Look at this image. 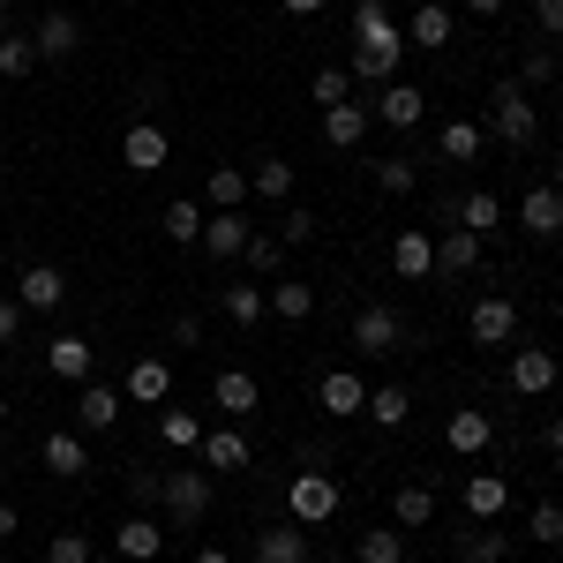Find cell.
Returning a JSON list of instances; mask_svg holds the SVG:
<instances>
[{"instance_id":"obj_27","label":"cell","mask_w":563,"mask_h":563,"mask_svg":"<svg viewBox=\"0 0 563 563\" xmlns=\"http://www.w3.org/2000/svg\"><path fill=\"white\" fill-rule=\"evenodd\" d=\"M406 45H421V53L451 45V8H443V0H421V8L406 15Z\"/></svg>"},{"instance_id":"obj_50","label":"cell","mask_w":563,"mask_h":563,"mask_svg":"<svg viewBox=\"0 0 563 563\" xmlns=\"http://www.w3.org/2000/svg\"><path fill=\"white\" fill-rule=\"evenodd\" d=\"M533 38H563V0H533Z\"/></svg>"},{"instance_id":"obj_28","label":"cell","mask_w":563,"mask_h":563,"mask_svg":"<svg viewBox=\"0 0 563 563\" xmlns=\"http://www.w3.org/2000/svg\"><path fill=\"white\" fill-rule=\"evenodd\" d=\"M113 533H121V563H158V549H166V526L158 519H121Z\"/></svg>"},{"instance_id":"obj_51","label":"cell","mask_w":563,"mask_h":563,"mask_svg":"<svg viewBox=\"0 0 563 563\" xmlns=\"http://www.w3.org/2000/svg\"><path fill=\"white\" fill-rule=\"evenodd\" d=\"M174 346H180V353L203 346V316H174Z\"/></svg>"},{"instance_id":"obj_25","label":"cell","mask_w":563,"mask_h":563,"mask_svg":"<svg viewBox=\"0 0 563 563\" xmlns=\"http://www.w3.org/2000/svg\"><path fill=\"white\" fill-rule=\"evenodd\" d=\"M203 211H249V166H211L203 174Z\"/></svg>"},{"instance_id":"obj_34","label":"cell","mask_w":563,"mask_h":563,"mask_svg":"<svg viewBox=\"0 0 563 563\" xmlns=\"http://www.w3.org/2000/svg\"><path fill=\"white\" fill-rule=\"evenodd\" d=\"M38 68V45H31V31H0V84H23Z\"/></svg>"},{"instance_id":"obj_46","label":"cell","mask_w":563,"mask_h":563,"mask_svg":"<svg viewBox=\"0 0 563 563\" xmlns=\"http://www.w3.org/2000/svg\"><path fill=\"white\" fill-rule=\"evenodd\" d=\"M549 76H556V53H549V45L533 38V53H526V60H519V84H526V90H541V84H549Z\"/></svg>"},{"instance_id":"obj_18","label":"cell","mask_w":563,"mask_h":563,"mask_svg":"<svg viewBox=\"0 0 563 563\" xmlns=\"http://www.w3.org/2000/svg\"><path fill=\"white\" fill-rule=\"evenodd\" d=\"M316 406H323V413H339V421H353V413L368 406V384H361L353 368H323V384H316Z\"/></svg>"},{"instance_id":"obj_60","label":"cell","mask_w":563,"mask_h":563,"mask_svg":"<svg viewBox=\"0 0 563 563\" xmlns=\"http://www.w3.org/2000/svg\"><path fill=\"white\" fill-rule=\"evenodd\" d=\"M0 8H15V0H0Z\"/></svg>"},{"instance_id":"obj_61","label":"cell","mask_w":563,"mask_h":563,"mask_svg":"<svg viewBox=\"0 0 563 563\" xmlns=\"http://www.w3.org/2000/svg\"><path fill=\"white\" fill-rule=\"evenodd\" d=\"M0 143H8V135H0Z\"/></svg>"},{"instance_id":"obj_15","label":"cell","mask_w":563,"mask_h":563,"mask_svg":"<svg viewBox=\"0 0 563 563\" xmlns=\"http://www.w3.org/2000/svg\"><path fill=\"white\" fill-rule=\"evenodd\" d=\"M113 421H121V390L98 384V376H90V384H76V429H84V435H106Z\"/></svg>"},{"instance_id":"obj_30","label":"cell","mask_w":563,"mask_h":563,"mask_svg":"<svg viewBox=\"0 0 563 563\" xmlns=\"http://www.w3.org/2000/svg\"><path fill=\"white\" fill-rule=\"evenodd\" d=\"M361 413H368L376 429H406V413H413V390H406V384H376Z\"/></svg>"},{"instance_id":"obj_56","label":"cell","mask_w":563,"mask_h":563,"mask_svg":"<svg viewBox=\"0 0 563 563\" xmlns=\"http://www.w3.org/2000/svg\"><path fill=\"white\" fill-rule=\"evenodd\" d=\"M549 451H556V459H563V413H556V421H549Z\"/></svg>"},{"instance_id":"obj_32","label":"cell","mask_w":563,"mask_h":563,"mask_svg":"<svg viewBox=\"0 0 563 563\" xmlns=\"http://www.w3.org/2000/svg\"><path fill=\"white\" fill-rule=\"evenodd\" d=\"M271 294V316L278 323H308L316 316V286H301V278H278V286H263Z\"/></svg>"},{"instance_id":"obj_22","label":"cell","mask_w":563,"mask_h":563,"mask_svg":"<svg viewBox=\"0 0 563 563\" xmlns=\"http://www.w3.org/2000/svg\"><path fill=\"white\" fill-rule=\"evenodd\" d=\"M38 459H45L60 481H76V474L90 466V435H84V429H53V435L38 443Z\"/></svg>"},{"instance_id":"obj_17","label":"cell","mask_w":563,"mask_h":563,"mask_svg":"<svg viewBox=\"0 0 563 563\" xmlns=\"http://www.w3.org/2000/svg\"><path fill=\"white\" fill-rule=\"evenodd\" d=\"M368 121H376V113H368V106H361V90H353L346 106H323V143H331V151H361Z\"/></svg>"},{"instance_id":"obj_16","label":"cell","mask_w":563,"mask_h":563,"mask_svg":"<svg viewBox=\"0 0 563 563\" xmlns=\"http://www.w3.org/2000/svg\"><path fill=\"white\" fill-rule=\"evenodd\" d=\"M31 45H38V60H68V53L84 45V23H76L68 8H45L38 31H31Z\"/></svg>"},{"instance_id":"obj_12","label":"cell","mask_w":563,"mask_h":563,"mask_svg":"<svg viewBox=\"0 0 563 563\" xmlns=\"http://www.w3.org/2000/svg\"><path fill=\"white\" fill-rule=\"evenodd\" d=\"M249 233H256V225H249V211H211L196 249H203V256H218V263H233L241 249H249Z\"/></svg>"},{"instance_id":"obj_2","label":"cell","mask_w":563,"mask_h":563,"mask_svg":"<svg viewBox=\"0 0 563 563\" xmlns=\"http://www.w3.org/2000/svg\"><path fill=\"white\" fill-rule=\"evenodd\" d=\"M488 129H496V143H511V151H533L541 143V106H533V90L519 76H504V84L488 90Z\"/></svg>"},{"instance_id":"obj_7","label":"cell","mask_w":563,"mask_h":563,"mask_svg":"<svg viewBox=\"0 0 563 563\" xmlns=\"http://www.w3.org/2000/svg\"><path fill=\"white\" fill-rule=\"evenodd\" d=\"M466 331H474V346H511V331H519V308L504 301V294H481L466 308Z\"/></svg>"},{"instance_id":"obj_13","label":"cell","mask_w":563,"mask_h":563,"mask_svg":"<svg viewBox=\"0 0 563 563\" xmlns=\"http://www.w3.org/2000/svg\"><path fill=\"white\" fill-rule=\"evenodd\" d=\"M211 406H218V413H233V421H249V413L263 406V384L249 376V368H218V376H211Z\"/></svg>"},{"instance_id":"obj_1","label":"cell","mask_w":563,"mask_h":563,"mask_svg":"<svg viewBox=\"0 0 563 563\" xmlns=\"http://www.w3.org/2000/svg\"><path fill=\"white\" fill-rule=\"evenodd\" d=\"M398 60H406V31L384 15V0H361L353 8V90H384L398 84Z\"/></svg>"},{"instance_id":"obj_42","label":"cell","mask_w":563,"mask_h":563,"mask_svg":"<svg viewBox=\"0 0 563 563\" xmlns=\"http://www.w3.org/2000/svg\"><path fill=\"white\" fill-rule=\"evenodd\" d=\"M241 263H249L256 278H278V263H286V241H278V233H249V249H241Z\"/></svg>"},{"instance_id":"obj_5","label":"cell","mask_w":563,"mask_h":563,"mask_svg":"<svg viewBox=\"0 0 563 563\" xmlns=\"http://www.w3.org/2000/svg\"><path fill=\"white\" fill-rule=\"evenodd\" d=\"M158 504H166L180 526L211 519V474H203V466H174V474H158Z\"/></svg>"},{"instance_id":"obj_58","label":"cell","mask_w":563,"mask_h":563,"mask_svg":"<svg viewBox=\"0 0 563 563\" xmlns=\"http://www.w3.org/2000/svg\"><path fill=\"white\" fill-rule=\"evenodd\" d=\"M0 278H8V249H0Z\"/></svg>"},{"instance_id":"obj_14","label":"cell","mask_w":563,"mask_h":563,"mask_svg":"<svg viewBox=\"0 0 563 563\" xmlns=\"http://www.w3.org/2000/svg\"><path fill=\"white\" fill-rule=\"evenodd\" d=\"M443 443H451L459 459H481V451L496 443V421H488V406H459V413L443 421Z\"/></svg>"},{"instance_id":"obj_41","label":"cell","mask_w":563,"mask_h":563,"mask_svg":"<svg viewBox=\"0 0 563 563\" xmlns=\"http://www.w3.org/2000/svg\"><path fill=\"white\" fill-rule=\"evenodd\" d=\"M459 225H466V233H488V225H504V203H496L488 188H474V196H459Z\"/></svg>"},{"instance_id":"obj_59","label":"cell","mask_w":563,"mask_h":563,"mask_svg":"<svg viewBox=\"0 0 563 563\" xmlns=\"http://www.w3.org/2000/svg\"><path fill=\"white\" fill-rule=\"evenodd\" d=\"M0 421H8V398H0Z\"/></svg>"},{"instance_id":"obj_44","label":"cell","mask_w":563,"mask_h":563,"mask_svg":"<svg viewBox=\"0 0 563 563\" xmlns=\"http://www.w3.org/2000/svg\"><path fill=\"white\" fill-rule=\"evenodd\" d=\"M308 98H316V106H346V98H353V76H346V68H316Z\"/></svg>"},{"instance_id":"obj_49","label":"cell","mask_w":563,"mask_h":563,"mask_svg":"<svg viewBox=\"0 0 563 563\" xmlns=\"http://www.w3.org/2000/svg\"><path fill=\"white\" fill-rule=\"evenodd\" d=\"M23 316H31V308L15 301V294H0V346H15V339H23Z\"/></svg>"},{"instance_id":"obj_11","label":"cell","mask_w":563,"mask_h":563,"mask_svg":"<svg viewBox=\"0 0 563 563\" xmlns=\"http://www.w3.org/2000/svg\"><path fill=\"white\" fill-rule=\"evenodd\" d=\"M15 301L31 308V316H53V308L68 301V278L53 263H31V271H15Z\"/></svg>"},{"instance_id":"obj_10","label":"cell","mask_w":563,"mask_h":563,"mask_svg":"<svg viewBox=\"0 0 563 563\" xmlns=\"http://www.w3.org/2000/svg\"><path fill=\"white\" fill-rule=\"evenodd\" d=\"M556 353L549 346H519L511 353V390H519V398H549V390H556Z\"/></svg>"},{"instance_id":"obj_29","label":"cell","mask_w":563,"mask_h":563,"mask_svg":"<svg viewBox=\"0 0 563 563\" xmlns=\"http://www.w3.org/2000/svg\"><path fill=\"white\" fill-rule=\"evenodd\" d=\"M474 263H481V233H466V225H451V233L435 241V271H443V278H466Z\"/></svg>"},{"instance_id":"obj_19","label":"cell","mask_w":563,"mask_h":563,"mask_svg":"<svg viewBox=\"0 0 563 563\" xmlns=\"http://www.w3.org/2000/svg\"><path fill=\"white\" fill-rule=\"evenodd\" d=\"M459 504H466V519H474V526H496V519H504V504H511V488H504V474H466Z\"/></svg>"},{"instance_id":"obj_48","label":"cell","mask_w":563,"mask_h":563,"mask_svg":"<svg viewBox=\"0 0 563 563\" xmlns=\"http://www.w3.org/2000/svg\"><path fill=\"white\" fill-rule=\"evenodd\" d=\"M45 563H90V541H84V533H53Z\"/></svg>"},{"instance_id":"obj_31","label":"cell","mask_w":563,"mask_h":563,"mask_svg":"<svg viewBox=\"0 0 563 563\" xmlns=\"http://www.w3.org/2000/svg\"><path fill=\"white\" fill-rule=\"evenodd\" d=\"M249 196H263V203H294V166H286V158H256V166H249Z\"/></svg>"},{"instance_id":"obj_45","label":"cell","mask_w":563,"mask_h":563,"mask_svg":"<svg viewBox=\"0 0 563 563\" xmlns=\"http://www.w3.org/2000/svg\"><path fill=\"white\" fill-rule=\"evenodd\" d=\"M526 533H533L541 549H556L563 541V504H533V511H526Z\"/></svg>"},{"instance_id":"obj_23","label":"cell","mask_w":563,"mask_h":563,"mask_svg":"<svg viewBox=\"0 0 563 563\" xmlns=\"http://www.w3.org/2000/svg\"><path fill=\"white\" fill-rule=\"evenodd\" d=\"M256 563H308V526L301 519L263 526V533H256Z\"/></svg>"},{"instance_id":"obj_35","label":"cell","mask_w":563,"mask_h":563,"mask_svg":"<svg viewBox=\"0 0 563 563\" xmlns=\"http://www.w3.org/2000/svg\"><path fill=\"white\" fill-rule=\"evenodd\" d=\"M218 308L249 331V323H263V316H271V294H263V286H218Z\"/></svg>"},{"instance_id":"obj_57","label":"cell","mask_w":563,"mask_h":563,"mask_svg":"<svg viewBox=\"0 0 563 563\" xmlns=\"http://www.w3.org/2000/svg\"><path fill=\"white\" fill-rule=\"evenodd\" d=\"M196 563H233V556H225V549H203V556H196Z\"/></svg>"},{"instance_id":"obj_8","label":"cell","mask_w":563,"mask_h":563,"mask_svg":"<svg viewBox=\"0 0 563 563\" xmlns=\"http://www.w3.org/2000/svg\"><path fill=\"white\" fill-rule=\"evenodd\" d=\"M90 368H98V346H90V339H76V331L45 339V376H60V384H90Z\"/></svg>"},{"instance_id":"obj_40","label":"cell","mask_w":563,"mask_h":563,"mask_svg":"<svg viewBox=\"0 0 563 563\" xmlns=\"http://www.w3.org/2000/svg\"><path fill=\"white\" fill-rule=\"evenodd\" d=\"M390 519H398V526H429L435 519V496L421 488V481H406V488L390 496Z\"/></svg>"},{"instance_id":"obj_43","label":"cell","mask_w":563,"mask_h":563,"mask_svg":"<svg viewBox=\"0 0 563 563\" xmlns=\"http://www.w3.org/2000/svg\"><path fill=\"white\" fill-rule=\"evenodd\" d=\"M376 188H384V196H413V188H421V166H413V158H376Z\"/></svg>"},{"instance_id":"obj_9","label":"cell","mask_w":563,"mask_h":563,"mask_svg":"<svg viewBox=\"0 0 563 563\" xmlns=\"http://www.w3.org/2000/svg\"><path fill=\"white\" fill-rule=\"evenodd\" d=\"M519 225L533 233V241H556V233H563V188L533 180V188L519 196Z\"/></svg>"},{"instance_id":"obj_39","label":"cell","mask_w":563,"mask_h":563,"mask_svg":"<svg viewBox=\"0 0 563 563\" xmlns=\"http://www.w3.org/2000/svg\"><path fill=\"white\" fill-rule=\"evenodd\" d=\"M511 556V541L496 533V526H474V533H459V563H504Z\"/></svg>"},{"instance_id":"obj_55","label":"cell","mask_w":563,"mask_h":563,"mask_svg":"<svg viewBox=\"0 0 563 563\" xmlns=\"http://www.w3.org/2000/svg\"><path fill=\"white\" fill-rule=\"evenodd\" d=\"M549 188H563V143H556V158H549Z\"/></svg>"},{"instance_id":"obj_24","label":"cell","mask_w":563,"mask_h":563,"mask_svg":"<svg viewBox=\"0 0 563 563\" xmlns=\"http://www.w3.org/2000/svg\"><path fill=\"white\" fill-rule=\"evenodd\" d=\"M166 390H174V368L158 361V353H143L129 368V384H121V398H135V406H166Z\"/></svg>"},{"instance_id":"obj_3","label":"cell","mask_w":563,"mask_h":563,"mask_svg":"<svg viewBox=\"0 0 563 563\" xmlns=\"http://www.w3.org/2000/svg\"><path fill=\"white\" fill-rule=\"evenodd\" d=\"M353 346L368 353V361L398 353V346H406V316H398L390 301H361V308H353Z\"/></svg>"},{"instance_id":"obj_37","label":"cell","mask_w":563,"mask_h":563,"mask_svg":"<svg viewBox=\"0 0 563 563\" xmlns=\"http://www.w3.org/2000/svg\"><path fill=\"white\" fill-rule=\"evenodd\" d=\"M435 151H443L451 166H474V158H481V121H443Z\"/></svg>"},{"instance_id":"obj_62","label":"cell","mask_w":563,"mask_h":563,"mask_svg":"<svg viewBox=\"0 0 563 563\" xmlns=\"http://www.w3.org/2000/svg\"><path fill=\"white\" fill-rule=\"evenodd\" d=\"M451 563H459V556H451Z\"/></svg>"},{"instance_id":"obj_36","label":"cell","mask_w":563,"mask_h":563,"mask_svg":"<svg viewBox=\"0 0 563 563\" xmlns=\"http://www.w3.org/2000/svg\"><path fill=\"white\" fill-rule=\"evenodd\" d=\"M158 443H166V451H180V459H188V451H196V443H203V421H196V413H188V406H166V413H158Z\"/></svg>"},{"instance_id":"obj_33","label":"cell","mask_w":563,"mask_h":563,"mask_svg":"<svg viewBox=\"0 0 563 563\" xmlns=\"http://www.w3.org/2000/svg\"><path fill=\"white\" fill-rule=\"evenodd\" d=\"M353 563H406V533H398V526H361Z\"/></svg>"},{"instance_id":"obj_38","label":"cell","mask_w":563,"mask_h":563,"mask_svg":"<svg viewBox=\"0 0 563 563\" xmlns=\"http://www.w3.org/2000/svg\"><path fill=\"white\" fill-rule=\"evenodd\" d=\"M203 203H188V196H180V203H166V241H174V249H196V241H203Z\"/></svg>"},{"instance_id":"obj_53","label":"cell","mask_w":563,"mask_h":563,"mask_svg":"<svg viewBox=\"0 0 563 563\" xmlns=\"http://www.w3.org/2000/svg\"><path fill=\"white\" fill-rule=\"evenodd\" d=\"M466 15H504V0H459Z\"/></svg>"},{"instance_id":"obj_26","label":"cell","mask_w":563,"mask_h":563,"mask_svg":"<svg viewBox=\"0 0 563 563\" xmlns=\"http://www.w3.org/2000/svg\"><path fill=\"white\" fill-rule=\"evenodd\" d=\"M390 271H398V278H429L435 271V241L421 233V225H406V233L390 241Z\"/></svg>"},{"instance_id":"obj_47","label":"cell","mask_w":563,"mask_h":563,"mask_svg":"<svg viewBox=\"0 0 563 563\" xmlns=\"http://www.w3.org/2000/svg\"><path fill=\"white\" fill-rule=\"evenodd\" d=\"M278 241H286V249H308V241H316V211H286L278 218Z\"/></svg>"},{"instance_id":"obj_6","label":"cell","mask_w":563,"mask_h":563,"mask_svg":"<svg viewBox=\"0 0 563 563\" xmlns=\"http://www.w3.org/2000/svg\"><path fill=\"white\" fill-rule=\"evenodd\" d=\"M166 158H174V135L158 129V121H135V129L121 135V166H129V174H158Z\"/></svg>"},{"instance_id":"obj_20","label":"cell","mask_w":563,"mask_h":563,"mask_svg":"<svg viewBox=\"0 0 563 563\" xmlns=\"http://www.w3.org/2000/svg\"><path fill=\"white\" fill-rule=\"evenodd\" d=\"M196 459H203V474H241V466H249V435L241 429H203Z\"/></svg>"},{"instance_id":"obj_52","label":"cell","mask_w":563,"mask_h":563,"mask_svg":"<svg viewBox=\"0 0 563 563\" xmlns=\"http://www.w3.org/2000/svg\"><path fill=\"white\" fill-rule=\"evenodd\" d=\"M286 15H323V0H278Z\"/></svg>"},{"instance_id":"obj_54","label":"cell","mask_w":563,"mask_h":563,"mask_svg":"<svg viewBox=\"0 0 563 563\" xmlns=\"http://www.w3.org/2000/svg\"><path fill=\"white\" fill-rule=\"evenodd\" d=\"M15 526H23V519H15V504H0V541H8Z\"/></svg>"},{"instance_id":"obj_21","label":"cell","mask_w":563,"mask_h":563,"mask_svg":"<svg viewBox=\"0 0 563 563\" xmlns=\"http://www.w3.org/2000/svg\"><path fill=\"white\" fill-rule=\"evenodd\" d=\"M368 113H376V121H384V129L413 135V129H421V113H429V106H421V90H413V84H384V98H376V106H368Z\"/></svg>"},{"instance_id":"obj_4","label":"cell","mask_w":563,"mask_h":563,"mask_svg":"<svg viewBox=\"0 0 563 563\" xmlns=\"http://www.w3.org/2000/svg\"><path fill=\"white\" fill-rule=\"evenodd\" d=\"M339 511V481L323 474V466H301V474L286 481V519H301V526H323Z\"/></svg>"}]
</instances>
